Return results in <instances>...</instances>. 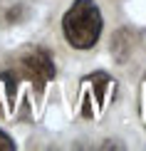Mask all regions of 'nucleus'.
I'll use <instances>...</instances> for the list:
<instances>
[{
	"instance_id": "2",
	"label": "nucleus",
	"mask_w": 146,
	"mask_h": 151,
	"mask_svg": "<svg viewBox=\"0 0 146 151\" xmlns=\"http://www.w3.org/2000/svg\"><path fill=\"white\" fill-rule=\"evenodd\" d=\"M20 70L22 74L27 77L30 82L35 84L37 92L45 89V84L55 77V62H52V55L42 47H32L20 57Z\"/></svg>"
},
{
	"instance_id": "1",
	"label": "nucleus",
	"mask_w": 146,
	"mask_h": 151,
	"mask_svg": "<svg viewBox=\"0 0 146 151\" xmlns=\"http://www.w3.org/2000/svg\"><path fill=\"white\" fill-rule=\"evenodd\" d=\"M62 32L74 50H89L101 35V12L94 0H74L62 17Z\"/></svg>"
},
{
	"instance_id": "3",
	"label": "nucleus",
	"mask_w": 146,
	"mask_h": 151,
	"mask_svg": "<svg viewBox=\"0 0 146 151\" xmlns=\"http://www.w3.org/2000/svg\"><path fill=\"white\" fill-rule=\"evenodd\" d=\"M12 149H15V141L5 131H0V151H12Z\"/></svg>"
}]
</instances>
